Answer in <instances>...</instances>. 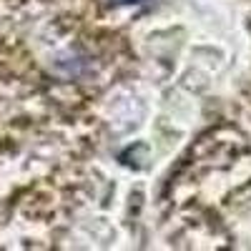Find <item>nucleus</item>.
Returning a JSON list of instances; mask_svg holds the SVG:
<instances>
[{"instance_id":"obj_1","label":"nucleus","mask_w":251,"mask_h":251,"mask_svg":"<svg viewBox=\"0 0 251 251\" xmlns=\"http://www.w3.org/2000/svg\"><path fill=\"white\" fill-rule=\"evenodd\" d=\"M116 3H143V0H116Z\"/></svg>"}]
</instances>
